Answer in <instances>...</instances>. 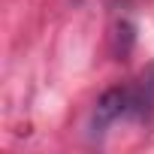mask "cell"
I'll use <instances>...</instances> for the list:
<instances>
[{
	"instance_id": "obj_1",
	"label": "cell",
	"mask_w": 154,
	"mask_h": 154,
	"mask_svg": "<svg viewBox=\"0 0 154 154\" xmlns=\"http://www.w3.org/2000/svg\"><path fill=\"white\" fill-rule=\"evenodd\" d=\"M151 115H154V66L142 69L130 85L109 88L97 97L88 118V133L103 136L118 121H148Z\"/></svg>"
}]
</instances>
